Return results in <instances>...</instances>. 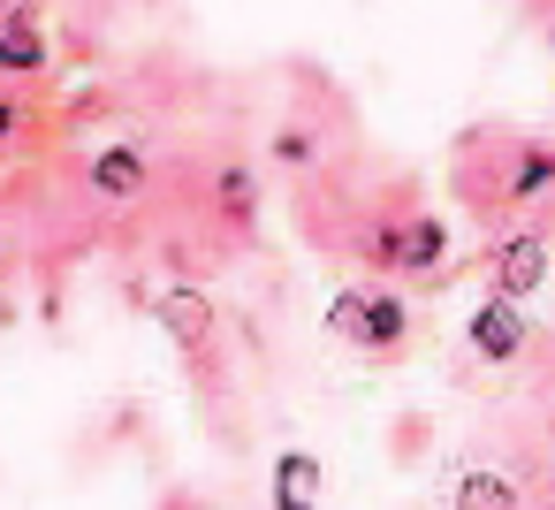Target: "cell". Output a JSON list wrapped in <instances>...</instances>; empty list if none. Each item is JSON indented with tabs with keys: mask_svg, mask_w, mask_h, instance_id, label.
I'll use <instances>...</instances> for the list:
<instances>
[{
	"mask_svg": "<svg viewBox=\"0 0 555 510\" xmlns=\"http://www.w3.org/2000/svg\"><path fill=\"white\" fill-rule=\"evenodd\" d=\"M327 335L358 343V350H403L411 343V297L380 290V282H350L327 297Z\"/></svg>",
	"mask_w": 555,
	"mask_h": 510,
	"instance_id": "6da1fadb",
	"label": "cell"
},
{
	"mask_svg": "<svg viewBox=\"0 0 555 510\" xmlns=\"http://www.w3.org/2000/svg\"><path fill=\"white\" fill-rule=\"evenodd\" d=\"M464 350H472L479 366H517V358L532 350V313H525V297L487 290V297L464 313Z\"/></svg>",
	"mask_w": 555,
	"mask_h": 510,
	"instance_id": "7a4b0ae2",
	"label": "cell"
},
{
	"mask_svg": "<svg viewBox=\"0 0 555 510\" xmlns=\"http://www.w3.org/2000/svg\"><path fill=\"white\" fill-rule=\"evenodd\" d=\"M85 191H92L100 206H138V199L153 191V153L130 145V138H100V145L85 153Z\"/></svg>",
	"mask_w": 555,
	"mask_h": 510,
	"instance_id": "3957f363",
	"label": "cell"
},
{
	"mask_svg": "<svg viewBox=\"0 0 555 510\" xmlns=\"http://www.w3.org/2000/svg\"><path fill=\"white\" fill-rule=\"evenodd\" d=\"M547 267H555V252H547V237L540 229H517V237H502L494 252H487V290H502V297H540L547 290Z\"/></svg>",
	"mask_w": 555,
	"mask_h": 510,
	"instance_id": "277c9868",
	"label": "cell"
},
{
	"mask_svg": "<svg viewBox=\"0 0 555 510\" xmlns=\"http://www.w3.org/2000/svg\"><path fill=\"white\" fill-rule=\"evenodd\" d=\"M160 328H168V343H176L183 358H206L214 335H221V313H214V297H206L198 282H168V290H160Z\"/></svg>",
	"mask_w": 555,
	"mask_h": 510,
	"instance_id": "5b68a950",
	"label": "cell"
},
{
	"mask_svg": "<svg viewBox=\"0 0 555 510\" xmlns=\"http://www.w3.org/2000/svg\"><path fill=\"white\" fill-rule=\"evenodd\" d=\"M54 69V39L39 16H16V24H0V77L9 85H39Z\"/></svg>",
	"mask_w": 555,
	"mask_h": 510,
	"instance_id": "8992f818",
	"label": "cell"
},
{
	"mask_svg": "<svg viewBox=\"0 0 555 510\" xmlns=\"http://www.w3.org/2000/svg\"><path fill=\"white\" fill-rule=\"evenodd\" d=\"M555 191V145H517L509 176H502V206H532Z\"/></svg>",
	"mask_w": 555,
	"mask_h": 510,
	"instance_id": "52a82bcc",
	"label": "cell"
},
{
	"mask_svg": "<svg viewBox=\"0 0 555 510\" xmlns=\"http://www.w3.org/2000/svg\"><path fill=\"white\" fill-rule=\"evenodd\" d=\"M214 214H221L229 229H251V221H259V176H251L244 161H221V168H214Z\"/></svg>",
	"mask_w": 555,
	"mask_h": 510,
	"instance_id": "ba28073f",
	"label": "cell"
},
{
	"mask_svg": "<svg viewBox=\"0 0 555 510\" xmlns=\"http://www.w3.org/2000/svg\"><path fill=\"white\" fill-rule=\"evenodd\" d=\"M267 161H274L282 176H312V168H320V130H312V123H282V130L267 138Z\"/></svg>",
	"mask_w": 555,
	"mask_h": 510,
	"instance_id": "9c48e42d",
	"label": "cell"
},
{
	"mask_svg": "<svg viewBox=\"0 0 555 510\" xmlns=\"http://www.w3.org/2000/svg\"><path fill=\"white\" fill-rule=\"evenodd\" d=\"M267 487H274V502H312V495H320V457H305V449H282Z\"/></svg>",
	"mask_w": 555,
	"mask_h": 510,
	"instance_id": "30bf717a",
	"label": "cell"
},
{
	"mask_svg": "<svg viewBox=\"0 0 555 510\" xmlns=\"http://www.w3.org/2000/svg\"><path fill=\"white\" fill-rule=\"evenodd\" d=\"M456 502H525V487L517 480H502V472H487V464H472V472H456V487H449Z\"/></svg>",
	"mask_w": 555,
	"mask_h": 510,
	"instance_id": "8fae6325",
	"label": "cell"
},
{
	"mask_svg": "<svg viewBox=\"0 0 555 510\" xmlns=\"http://www.w3.org/2000/svg\"><path fill=\"white\" fill-rule=\"evenodd\" d=\"M16 138H24V107H16V92H9V77H0V161L16 153Z\"/></svg>",
	"mask_w": 555,
	"mask_h": 510,
	"instance_id": "7c38bea8",
	"label": "cell"
},
{
	"mask_svg": "<svg viewBox=\"0 0 555 510\" xmlns=\"http://www.w3.org/2000/svg\"><path fill=\"white\" fill-rule=\"evenodd\" d=\"M16 16H39V0H0V24H16Z\"/></svg>",
	"mask_w": 555,
	"mask_h": 510,
	"instance_id": "4fadbf2b",
	"label": "cell"
},
{
	"mask_svg": "<svg viewBox=\"0 0 555 510\" xmlns=\"http://www.w3.org/2000/svg\"><path fill=\"white\" fill-rule=\"evenodd\" d=\"M547 54H555V9H547Z\"/></svg>",
	"mask_w": 555,
	"mask_h": 510,
	"instance_id": "5bb4252c",
	"label": "cell"
},
{
	"mask_svg": "<svg viewBox=\"0 0 555 510\" xmlns=\"http://www.w3.org/2000/svg\"><path fill=\"white\" fill-rule=\"evenodd\" d=\"M547 480H555V464H547Z\"/></svg>",
	"mask_w": 555,
	"mask_h": 510,
	"instance_id": "9a60e30c",
	"label": "cell"
}]
</instances>
